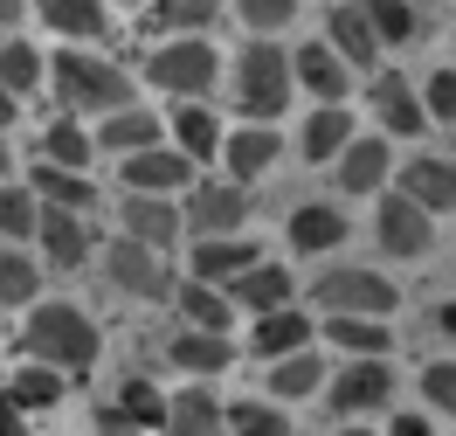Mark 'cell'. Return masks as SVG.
<instances>
[{"label":"cell","instance_id":"obj_1","mask_svg":"<svg viewBox=\"0 0 456 436\" xmlns=\"http://www.w3.org/2000/svg\"><path fill=\"white\" fill-rule=\"evenodd\" d=\"M28 353L56 374H84L97 360V325H90L84 305H42L28 319Z\"/></svg>","mask_w":456,"mask_h":436},{"label":"cell","instance_id":"obj_2","mask_svg":"<svg viewBox=\"0 0 456 436\" xmlns=\"http://www.w3.org/2000/svg\"><path fill=\"white\" fill-rule=\"evenodd\" d=\"M56 97L69 104V111H125L132 104V84H125V70L118 62H104V56H90V49H62L56 62Z\"/></svg>","mask_w":456,"mask_h":436},{"label":"cell","instance_id":"obj_3","mask_svg":"<svg viewBox=\"0 0 456 436\" xmlns=\"http://www.w3.org/2000/svg\"><path fill=\"white\" fill-rule=\"evenodd\" d=\"M290 62L277 42H249L242 56H235V111H249L263 125V118H284V97H290Z\"/></svg>","mask_w":456,"mask_h":436},{"label":"cell","instance_id":"obj_4","mask_svg":"<svg viewBox=\"0 0 456 436\" xmlns=\"http://www.w3.org/2000/svg\"><path fill=\"white\" fill-rule=\"evenodd\" d=\"M312 298L325 305V312H346V319H380V325H387V312L401 305V291L387 284L380 270H353V263H346V270H325V277L312 284Z\"/></svg>","mask_w":456,"mask_h":436},{"label":"cell","instance_id":"obj_5","mask_svg":"<svg viewBox=\"0 0 456 436\" xmlns=\"http://www.w3.org/2000/svg\"><path fill=\"white\" fill-rule=\"evenodd\" d=\"M215 77H222V56H215L200 35H180V42H167V49L145 56V84H152V90L200 97V90H215Z\"/></svg>","mask_w":456,"mask_h":436},{"label":"cell","instance_id":"obj_6","mask_svg":"<svg viewBox=\"0 0 456 436\" xmlns=\"http://www.w3.org/2000/svg\"><path fill=\"white\" fill-rule=\"evenodd\" d=\"M180 222H187L200 243H222V235H235L242 222H249V194H242L235 180H208V187H194V194H187Z\"/></svg>","mask_w":456,"mask_h":436},{"label":"cell","instance_id":"obj_7","mask_svg":"<svg viewBox=\"0 0 456 436\" xmlns=\"http://www.w3.org/2000/svg\"><path fill=\"white\" fill-rule=\"evenodd\" d=\"M125 187L132 194H180V187H194V160L187 152H173V145H152V152H132L125 160Z\"/></svg>","mask_w":456,"mask_h":436},{"label":"cell","instance_id":"obj_8","mask_svg":"<svg viewBox=\"0 0 456 436\" xmlns=\"http://www.w3.org/2000/svg\"><path fill=\"white\" fill-rule=\"evenodd\" d=\"M111 284L132 291V298H167L173 277H167V263H159V250H145V243H132V235H118V243H111Z\"/></svg>","mask_w":456,"mask_h":436},{"label":"cell","instance_id":"obj_9","mask_svg":"<svg viewBox=\"0 0 456 436\" xmlns=\"http://www.w3.org/2000/svg\"><path fill=\"white\" fill-rule=\"evenodd\" d=\"M373 235H380V250H387V257H428V215L408 202V194H387V202H380Z\"/></svg>","mask_w":456,"mask_h":436},{"label":"cell","instance_id":"obj_10","mask_svg":"<svg viewBox=\"0 0 456 436\" xmlns=\"http://www.w3.org/2000/svg\"><path fill=\"white\" fill-rule=\"evenodd\" d=\"M118 222H125V235L145 243V250H173V235L187 229L167 194H132V202H118Z\"/></svg>","mask_w":456,"mask_h":436},{"label":"cell","instance_id":"obj_11","mask_svg":"<svg viewBox=\"0 0 456 436\" xmlns=\"http://www.w3.org/2000/svg\"><path fill=\"white\" fill-rule=\"evenodd\" d=\"M325 35H332V56H339L346 70H373V62H380V35H373V21H367V7H360V0L332 7Z\"/></svg>","mask_w":456,"mask_h":436},{"label":"cell","instance_id":"obj_12","mask_svg":"<svg viewBox=\"0 0 456 436\" xmlns=\"http://www.w3.org/2000/svg\"><path fill=\"white\" fill-rule=\"evenodd\" d=\"M387 395H395V367H380V360H353V367H339V381H332V408H339V415L380 408Z\"/></svg>","mask_w":456,"mask_h":436},{"label":"cell","instance_id":"obj_13","mask_svg":"<svg viewBox=\"0 0 456 436\" xmlns=\"http://www.w3.org/2000/svg\"><path fill=\"white\" fill-rule=\"evenodd\" d=\"M277 152H284V139H277L270 125H242V132H228V139H222V160H228V180H235V187L256 180V174H270Z\"/></svg>","mask_w":456,"mask_h":436},{"label":"cell","instance_id":"obj_14","mask_svg":"<svg viewBox=\"0 0 456 436\" xmlns=\"http://www.w3.org/2000/svg\"><path fill=\"white\" fill-rule=\"evenodd\" d=\"M263 263V250L256 243H249V235H222V243H200L194 250V284H235V277H242V270H256Z\"/></svg>","mask_w":456,"mask_h":436},{"label":"cell","instance_id":"obj_15","mask_svg":"<svg viewBox=\"0 0 456 436\" xmlns=\"http://www.w3.org/2000/svg\"><path fill=\"white\" fill-rule=\"evenodd\" d=\"M35 243H42V257L62 263V270H77V263L90 257V229H84V215H69V208H42Z\"/></svg>","mask_w":456,"mask_h":436},{"label":"cell","instance_id":"obj_16","mask_svg":"<svg viewBox=\"0 0 456 436\" xmlns=\"http://www.w3.org/2000/svg\"><path fill=\"white\" fill-rule=\"evenodd\" d=\"M222 402L208 395V388H180L167 395V436H222Z\"/></svg>","mask_w":456,"mask_h":436},{"label":"cell","instance_id":"obj_17","mask_svg":"<svg viewBox=\"0 0 456 436\" xmlns=\"http://www.w3.org/2000/svg\"><path fill=\"white\" fill-rule=\"evenodd\" d=\"M290 243L305 250V257H325V250H339L346 243V215L332 202H305L290 215Z\"/></svg>","mask_w":456,"mask_h":436},{"label":"cell","instance_id":"obj_18","mask_svg":"<svg viewBox=\"0 0 456 436\" xmlns=\"http://www.w3.org/2000/svg\"><path fill=\"white\" fill-rule=\"evenodd\" d=\"M290 77L312 90V97H325V104H346V62L332 56V42H312V49H297Z\"/></svg>","mask_w":456,"mask_h":436},{"label":"cell","instance_id":"obj_19","mask_svg":"<svg viewBox=\"0 0 456 436\" xmlns=\"http://www.w3.org/2000/svg\"><path fill=\"white\" fill-rule=\"evenodd\" d=\"M228 305H249V312H284V305H290V270H277V263L242 270V277L228 284Z\"/></svg>","mask_w":456,"mask_h":436},{"label":"cell","instance_id":"obj_20","mask_svg":"<svg viewBox=\"0 0 456 436\" xmlns=\"http://www.w3.org/2000/svg\"><path fill=\"white\" fill-rule=\"evenodd\" d=\"M373 111H380V125H387V132H401V139H415V132L428 125L422 97L401 84V77H373Z\"/></svg>","mask_w":456,"mask_h":436},{"label":"cell","instance_id":"obj_21","mask_svg":"<svg viewBox=\"0 0 456 436\" xmlns=\"http://www.w3.org/2000/svg\"><path fill=\"white\" fill-rule=\"evenodd\" d=\"M387 180V139H353L339 152V194H373Z\"/></svg>","mask_w":456,"mask_h":436},{"label":"cell","instance_id":"obj_22","mask_svg":"<svg viewBox=\"0 0 456 436\" xmlns=\"http://www.w3.org/2000/svg\"><path fill=\"white\" fill-rule=\"evenodd\" d=\"M401 194L422 208V215L428 208H456V167L450 160H415V167L401 174Z\"/></svg>","mask_w":456,"mask_h":436},{"label":"cell","instance_id":"obj_23","mask_svg":"<svg viewBox=\"0 0 456 436\" xmlns=\"http://www.w3.org/2000/svg\"><path fill=\"white\" fill-rule=\"evenodd\" d=\"M97 145H111V152H125V160H132V152H152V145H159V118L139 111V104H125V111L104 118Z\"/></svg>","mask_w":456,"mask_h":436},{"label":"cell","instance_id":"obj_24","mask_svg":"<svg viewBox=\"0 0 456 436\" xmlns=\"http://www.w3.org/2000/svg\"><path fill=\"white\" fill-rule=\"evenodd\" d=\"M353 139H360V132H353L346 104H325V111H318L312 125H305V160H312V167H325V160H339V152H346Z\"/></svg>","mask_w":456,"mask_h":436},{"label":"cell","instance_id":"obj_25","mask_svg":"<svg viewBox=\"0 0 456 436\" xmlns=\"http://www.w3.org/2000/svg\"><path fill=\"white\" fill-rule=\"evenodd\" d=\"M325 333H332V347H346L353 360H387V347H395V333L380 319H346V312H332Z\"/></svg>","mask_w":456,"mask_h":436},{"label":"cell","instance_id":"obj_26","mask_svg":"<svg viewBox=\"0 0 456 436\" xmlns=\"http://www.w3.org/2000/svg\"><path fill=\"white\" fill-rule=\"evenodd\" d=\"M42 21L69 42H97L104 35V0H42Z\"/></svg>","mask_w":456,"mask_h":436},{"label":"cell","instance_id":"obj_27","mask_svg":"<svg viewBox=\"0 0 456 436\" xmlns=\"http://www.w3.org/2000/svg\"><path fill=\"white\" fill-rule=\"evenodd\" d=\"M312 388H325V360H318L312 347L284 353V360L270 367V395H277V402H297V395H312Z\"/></svg>","mask_w":456,"mask_h":436},{"label":"cell","instance_id":"obj_28","mask_svg":"<svg viewBox=\"0 0 456 436\" xmlns=\"http://www.w3.org/2000/svg\"><path fill=\"white\" fill-rule=\"evenodd\" d=\"M305 340H312V319H305V312H263L256 319V353H270V360L305 353Z\"/></svg>","mask_w":456,"mask_h":436},{"label":"cell","instance_id":"obj_29","mask_svg":"<svg viewBox=\"0 0 456 436\" xmlns=\"http://www.w3.org/2000/svg\"><path fill=\"white\" fill-rule=\"evenodd\" d=\"M173 139H180L187 160H208V152H222V125H215L208 104H180V111H173Z\"/></svg>","mask_w":456,"mask_h":436},{"label":"cell","instance_id":"obj_30","mask_svg":"<svg viewBox=\"0 0 456 436\" xmlns=\"http://www.w3.org/2000/svg\"><path fill=\"white\" fill-rule=\"evenodd\" d=\"M235 347H228V333H180L173 340V367H194V374H222Z\"/></svg>","mask_w":456,"mask_h":436},{"label":"cell","instance_id":"obj_31","mask_svg":"<svg viewBox=\"0 0 456 436\" xmlns=\"http://www.w3.org/2000/svg\"><path fill=\"white\" fill-rule=\"evenodd\" d=\"M35 202H42V208H69V215H77V208H90L97 194H90L84 174H62V167L42 160V167H35Z\"/></svg>","mask_w":456,"mask_h":436},{"label":"cell","instance_id":"obj_32","mask_svg":"<svg viewBox=\"0 0 456 436\" xmlns=\"http://www.w3.org/2000/svg\"><path fill=\"white\" fill-rule=\"evenodd\" d=\"M90 152H97V139H84L69 118H56V125L42 132V160H49V167H62V174H84Z\"/></svg>","mask_w":456,"mask_h":436},{"label":"cell","instance_id":"obj_33","mask_svg":"<svg viewBox=\"0 0 456 436\" xmlns=\"http://www.w3.org/2000/svg\"><path fill=\"white\" fill-rule=\"evenodd\" d=\"M7 402L21 408V415H35V408H56V402H62V374H56V367H21V374L7 381Z\"/></svg>","mask_w":456,"mask_h":436},{"label":"cell","instance_id":"obj_34","mask_svg":"<svg viewBox=\"0 0 456 436\" xmlns=\"http://www.w3.org/2000/svg\"><path fill=\"white\" fill-rule=\"evenodd\" d=\"M35 229H42V202H35V187L0 180V235L14 243V235H35Z\"/></svg>","mask_w":456,"mask_h":436},{"label":"cell","instance_id":"obj_35","mask_svg":"<svg viewBox=\"0 0 456 436\" xmlns=\"http://www.w3.org/2000/svg\"><path fill=\"white\" fill-rule=\"evenodd\" d=\"M173 298H180V312H187L200 333H228V291H215V284H180Z\"/></svg>","mask_w":456,"mask_h":436},{"label":"cell","instance_id":"obj_36","mask_svg":"<svg viewBox=\"0 0 456 436\" xmlns=\"http://www.w3.org/2000/svg\"><path fill=\"white\" fill-rule=\"evenodd\" d=\"M222 423H228V436H290L284 408H270V402H228Z\"/></svg>","mask_w":456,"mask_h":436},{"label":"cell","instance_id":"obj_37","mask_svg":"<svg viewBox=\"0 0 456 436\" xmlns=\"http://www.w3.org/2000/svg\"><path fill=\"white\" fill-rule=\"evenodd\" d=\"M360 7H367V21H373V35H380V49H387V42H415V7H408V0H360Z\"/></svg>","mask_w":456,"mask_h":436},{"label":"cell","instance_id":"obj_38","mask_svg":"<svg viewBox=\"0 0 456 436\" xmlns=\"http://www.w3.org/2000/svg\"><path fill=\"white\" fill-rule=\"evenodd\" d=\"M42 84V56H35L28 42H14V35H7V42H0V90H14V97H21V90H35Z\"/></svg>","mask_w":456,"mask_h":436},{"label":"cell","instance_id":"obj_39","mask_svg":"<svg viewBox=\"0 0 456 436\" xmlns=\"http://www.w3.org/2000/svg\"><path fill=\"white\" fill-rule=\"evenodd\" d=\"M215 14H222V0H159V7H152V29L194 35V29H208Z\"/></svg>","mask_w":456,"mask_h":436},{"label":"cell","instance_id":"obj_40","mask_svg":"<svg viewBox=\"0 0 456 436\" xmlns=\"http://www.w3.org/2000/svg\"><path fill=\"white\" fill-rule=\"evenodd\" d=\"M118 408H125L139 430H167V395H159L152 381H125V388H118Z\"/></svg>","mask_w":456,"mask_h":436},{"label":"cell","instance_id":"obj_41","mask_svg":"<svg viewBox=\"0 0 456 436\" xmlns=\"http://www.w3.org/2000/svg\"><path fill=\"white\" fill-rule=\"evenodd\" d=\"M35 284H42V277H35V263L21 257V250H0V305H28Z\"/></svg>","mask_w":456,"mask_h":436},{"label":"cell","instance_id":"obj_42","mask_svg":"<svg viewBox=\"0 0 456 436\" xmlns=\"http://www.w3.org/2000/svg\"><path fill=\"white\" fill-rule=\"evenodd\" d=\"M235 14H242V21H249L256 35H277V29H290L297 0H235Z\"/></svg>","mask_w":456,"mask_h":436},{"label":"cell","instance_id":"obj_43","mask_svg":"<svg viewBox=\"0 0 456 436\" xmlns=\"http://www.w3.org/2000/svg\"><path fill=\"white\" fill-rule=\"evenodd\" d=\"M422 90H428L422 111H428V118H443V125H456V70H436Z\"/></svg>","mask_w":456,"mask_h":436},{"label":"cell","instance_id":"obj_44","mask_svg":"<svg viewBox=\"0 0 456 436\" xmlns=\"http://www.w3.org/2000/svg\"><path fill=\"white\" fill-rule=\"evenodd\" d=\"M422 395L436 408H450V415H456V360H436V367H428V374H422Z\"/></svg>","mask_w":456,"mask_h":436},{"label":"cell","instance_id":"obj_45","mask_svg":"<svg viewBox=\"0 0 456 436\" xmlns=\"http://www.w3.org/2000/svg\"><path fill=\"white\" fill-rule=\"evenodd\" d=\"M97 436H139V423H132V415H125V408H104V415H97Z\"/></svg>","mask_w":456,"mask_h":436},{"label":"cell","instance_id":"obj_46","mask_svg":"<svg viewBox=\"0 0 456 436\" xmlns=\"http://www.w3.org/2000/svg\"><path fill=\"white\" fill-rule=\"evenodd\" d=\"M0 436H28V415L7 402V395H0Z\"/></svg>","mask_w":456,"mask_h":436},{"label":"cell","instance_id":"obj_47","mask_svg":"<svg viewBox=\"0 0 456 436\" xmlns=\"http://www.w3.org/2000/svg\"><path fill=\"white\" fill-rule=\"evenodd\" d=\"M387 436H428V423H422V415H395V430H387Z\"/></svg>","mask_w":456,"mask_h":436},{"label":"cell","instance_id":"obj_48","mask_svg":"<svg viewBox=\"0 0 456 436\" xmlns=\"http://www.w3.org/2000/svg\"><path fill=\"white\" fill-rule=\"evenodd\" d=\"M21 14H28V0H0V29H14Z\"/></svg>","mask_w":456,"mask_h":436},{"label":"cell","instance_id":"obj_49","mask_svg":"<svg viewBox=\"0 0 456 436\" xmlns=\"http://www.w3.org/2000/svg\"><path fill=\"white\" fill-rule=\"evenodd\" d=\"M14 111H21V97H14V90H0V132L14 125Z\"/></svg>","mask_w":456,"mask_h":436},{"label":"cell","instance_id":"obj_50","mask_svg":"<svg viewBox=\"0 0 456 436\" xmlns=\"http://www.w3.org/2000/svg\"><path fill=\"white\" fill-rule=\"evenodd\" d=\"M436 325H443V333H450V340H456V298H450V305H443V312H436Z\"/></svg>","mask_w":456,"mask_h":436},{"label":"cell","instance_id":"obj_51","mask_svg":"<svg viewBox=\"0 0 456 436\" xmlns=\"http://www.w3.org/2000/svg\"><path fill=\"white\" fill-rule=\"evenodd\" d=\"M7 167H14V145H7V132H0V180H7Z\"/></svg>","mask_w":456,"mask_h":436},{"label":"cell","instance_id":"obj_52","mask_svg":"<svg viewBox=\"0 0 456 436\" xmlns=\"http://www.w3.org/2000/svg\"><path fill=\"white\" fill-rule=\"evenodd\" d=\"M332 436H367V430H332Z\"/></svg>","mask_w":456,"mask_h":436}]
</instances>
